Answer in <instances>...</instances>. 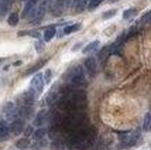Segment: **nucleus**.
<instances>
[{
	"label": "nucleus",
	"mask_w": 151,
	"mask_h": 150,
	"mask_svg": "<svg viewBox=\"0 0 151 150\" xmlns=\"http://www.w3.org/2000/svg\"><path fill=\"white\" fill-rule=\"evenodd\" d=\"M95 130L91 126H86L81 130L72 133L71 136H68V146L75 150H85L89 147L95 140Z\"/></svg>",
	"instance_id": "nucleus-1"
},
{
	"label": "nucleus",
	"mask_w": 151,
	"mask_h": 150,
	"mask_svg": "<svg viewBox=\"0 0 151 150\" xmlns=\"http://www.w3.org/2000/svg\"><path fill=\"white\" fill-rule=\"evenodd\" d=\"M68 78H69V82L75 86H81V85L85 84V75H83V68L81 65L72 68L69 74H68Z\"/></svg>",
	"instance_id": "nucleus-2"
},
{
	"label": "nucleus",
	"mask_w": 151,
	"mask_h": 150,
	"mask_svg": "<svg viewBox=\"0 0 151 150\" xmlns=\"http://www.w3.org/2000/svg\"><path fill=\"white\" fill-rule=\"evenodd\" d=\"M138 133L137 132H124L120 133V142L123 143V146H134L138 142Z\"/></svg>",
	"instance_id": "nucleus-3"
},
{
	"label": "nucleus",
	"mask_w": 151,
	"mask_h": 150,
	"mask_svg": "<svg viewBox=\"0 0 151 150\" xmlns=\"http://www.w3.org/2000/svg\"><path fill=\"white\" fill-rule=\"evenodd\" d=\"M71 0H57L54 4H51V12L54 16H61L69 7Z\"/></svg>",
	"instance_id": "nucleus-4"
},
{
	"label": "nucleus",
	"mask_w": 151,
	"mask_h": 150,
	"mask_svg": "<svg viewBox=\"0 0 151 150\" xmlns=\"http://www.w3.org/2000/svg\"><path fill=\"white\" fill-rule=\"evenodd\" d=\"M44 77L41 75V74H35L33 77V79H31V89H33L37 95L38 93H41L42 92V89H44Z\"/></svg>",
	"instance_id": "nucleus-5"
},
{
	"label": "nucleus",
	"mask_w": 151,
	"mask_h": 150,
	"mask_svg": "<svg viewBox=\"0 0 151 150\" xmlns=\"http://www.w3.org/2000/svg\"><path fill=\"white\" fill-rule=\"evenodd\" d=\"M4 115L9 120L14 122V120H17V116H19V109H16L13 104H7L4 106Z\"/></svg>",
	"instance_id": "nucleus-6"
},
{
	"label": "nucleus",
	"mask_w": 151,
	"mask_h": 150,
	"mask_svg": "<svg viewBox=\"0 0 151 150\" xmlns=\"http://www.w3.org/2000/svg\"><path fill=\"white\" fill-rule=\"evenodd\" d=\"M48 120H51V115H50V112L41 111L38 115L35 116L34 125H35V126H38V128H41V126H44V125H45Z\"/></svg>",
	"instance_id": "nucleus-7"
},
{
	"label": "nucleus",
	"mask_w": 151,
	"mask_h": 150,
	"mask_svg": "<svg viewBox=\"0 0 151 150\" xmlns=\"http://www.w3.org/2000/svg\"><path fill=\"white\" fill-rule=\"evenodd\" d=\"M23 130H24V123H23V120L17 119V120L12 122V125H10V133H13V135H20Z\"/></svg>",
	"instance_id": "nucleus-8"
},
{
	"label": "nucleus",
	"mask_w": 151,
	"mask_h": 150,
	"mask_svg": "<svg viewBox=\"0 0 151 150\" xmlns=\"http://www.w3.org/2000/svg\"><path fill=\"white\" fill-rule=\"evenodd\" d=\"M85 68L86 71L89 72L91 75H95L98 71V64H96V59L95 58H88L85 61Z\"/></svg>",
	"instance_id": "nucleus-9"
},
{
	"label": "nucleus",
	"mask_w": 151,
	"mask_h": 150,
	"mask_svg": "<svg viewBox=\"0 0 151 150\" xmlns=\"http://www.w3.org/2000/svg\"><path fill=\"white\" fill-rule=\"evenodd\" d=\"M86 4H89V0H73L72 1V6H73V10L76 13H81L85 10Z\"/></svg>",
	"instance_id": "nucleus-10"
},
{
	"label": "nucleus",
	"mask_w": 151,
	"mask_h": 150,
	"mask_svg": "<svg viewBox=\"0 0 151 150\" xmlns=\"http://www.w3.org/2000/svg\"><path fill=\"white\" fill-rule=\"evenodd\" d=\"M10 135V126L6 122H0V140H6Z\"/></svg>",
	"instance_id": "nucleus-11"
},
{
	"label": "nucleus",
	"mask_w": 151,
	"mask_h": 150,
	"mask_svg": "<svg viewBox=\"0 0 151 150\" xmlns=\"http://www.w3.org/2000/svg\"><path fill=\"white\" fill-rule=\"evenodd\" d=\"M143 129L145 132L151 130V113H145L144 120H143Z\"/></svg>",
	"instance_id": "nucleus-12"
},
{
	"label": "nucleus",
	"mask_w": 151,
	"mask_h": 150,
	"mask_svg": "<svg viewBox=\"0 0 151 150\" xmlns=\"http://www.w3.org/2000/svg\"><path fill=\"white\" fill-rule=\"evenodd\" d=\"M54 36H55V28L54 27H48L45 31H44V41H51V38H52Z\"/></svg>",
	"instance_id": "nucleus-13"
},
{
	"label": "nucleus",
	"mask_w": 151,
	"mask_h": 150,
	"mask_svg": "<svg viewBox=\"0 0 151 150\" xmlns=\"http://www.w3.org/2000/svg\"><path fill=\"white\" fill-rule=\"evenodd\" d=\"M99 47V41H92V43H89L88 46L83 48V52L85 54H89V52H93L96 48Z\"/></svg>",
	"instance_id": "nucleus-14"
},
{
	"label": "nucleus",
	"mask_w": 151,
	"mask_h": 150,
	"mask_svg": "<svg viewBox=\"0 0 151 150\" xmlns=\"http://www.w3.org/2000/svg\"><path fill=\"white\" fill-rule=\"evenodd\" d=\"M79 28H81V24H72V26H68V27H65L64 34H72V33H75V31H78Z\"/></svg>",
	"instance_id": "nucleus-15"
},
{
	"label": "nucleus",
	"mask_w": 151,
	"mask_h": 150,
	"mask_svg": "<svg viewBox=\"0 0 151 150\" xmlns=\"http://www.w3.org/2000/svg\"><path fill=\"white\" fill-rule=\"evenodd\" d=\"M137 14V10L136 9H129V10H126L124 13H123V19H133L134 16Z\"/></svg>",
	"instance_id": "nucleus-16"
},
{
	"label": "nucleus",
	"mask_w": 151,
	"mask_h": 150,
	"mask_svg": "<svg viewBox=\"0 0 151 150\" xmlns=\"http://www.w3.org/2000/svg\"><path fill=\"white\" fill-rule=\"evenodd\" d=\"M140 23L143 24V26H145V24H150L151 23V12H148V13H145L143 17H141V20H140Z\"/></svg>",
	"instance_id": "nucleus-17"
},
{
	"label": "nucleus",
	"mask_w": 151,
	"mask_h": 150,
	"mask_svg": "<svg viewBox=\"0 0 151 150\" xmlns=\"http://www.w3.org/2000/svg\"><path fill=\"white\" fill-rule=\"evenodd\" d=\"M17 23H19V16L16 13H12L10 17H9V24H10V26H16Z\"/></svg>",
	"instance_id": "nucleus-18"
},
{
	"label": "nucleus",
	"mask_w": 151,
	"mask_h": 150,
	"mask_svg": "<svg viewBox=\"0 0 151 150\" xmlns=\"http://www.w3.org/2000/svg\"><path fill=\"white\" fill-rule=\"evenodd\" d=\"M28 144H30L28 139H20L19 142L16 143V146H17V147H20V149H24V147H27Z\"/></svg>",
	"instance_id": "nucleus-19"
},
{
	"label": "nucleus",
	"mask_w": 151,
	"mask_h": 150,
	"mask_svg": "<svg viewBox=\"0 0 151 150\" xmlns=\"http://www.w3.org/2000/svg\"><path fill=\"white\" fill-rule=\"evenodd\" d=\"M102 1H103V0H89V4H88V6H89L91 10H93V9H96Z\"/></svg>",
	"instance_id": "nucleus-20"
},
{
	"label": "nucleus",
	"mask_w": 151,
	"mask_h": 150,
	"mask_svg": "<svg viewBox=\"0 0 151 150\" xmlns=\"http://www.w3.org/2000/svg\"><path fill=\"white\" fill-rule=\"evenodd\" d=\"M42 64H44V61H41V62H38V64H37L35 67H33V68H30V70H28V71L26 72V75H28V74H33V72H35L37 70H38V68H41V67H42Z\"/></svg>",
	"instance_id": "nucleus-21"
},
{
	"label": "nucleus",
	"mask_w": 151,
	"mask_h": 150,
	"mask_svg": "<svg viewBox=\"0 0 151 150\" xmlns=\"http://www.w3.org/2000/svg\"><path fill=\"white\" fill-rule=\"evenodd\" d=\"M7 10V1L6 0H0V14L6 13Z\"/></svg>",
	"instance_id": "nucleus-22"
},
{
	"label": "nucleus",
	"mask_w": 151,
	"mask_h": 150,
	"mask_svg": "<svg viewBox=\"0 0 151 150\" xmlns=\"http://www.w3.org/2000/svg\"><path fill=\"white\" fill-rule=\"evenodd\" d=\"M117 13V12H116V10H110V12H106V13H103V19H109V17H113V16H114V14Z\"/></svg>",
	"instance_id": "nucleus-23"
},
{
	"label": "nucleus",
	"mask_w": 151,
	"mask_h": 150,
	"mask_svg": "<svg viewBox=\"0 0 151 150\" xmlns=\"http://www.w3.org/2000/svg\"><path fill=\"white\" fill-rule=\"evenodd\" d=\"M50 79H51V71L48 70V71L45 72V77H44V82H45V84H48V82H50Z\"/></svg>",
	"instance_id": "nucleus-24"
},
{
	"label": "nucleus",
	"mask_w": 151,
	"mask_h": 150,
	"mask_svg": "<svg viewBox=\"0 0 151 150\" xmlns=\"http://www.w3.org/2000/svg\"><path fill=\"white\" fill-rule=\"evenodd\" d=\"M31 133V128H27L26 129V135H30Z\"/></svg>",
	"instance_id": "nucleus-25"
},
{
	"label": "nucleus",
	"mask_w": 151,
	"mask_h": 150,
	"mask_svg": "<svg viewBox=\"0 0 151 150\" xmlns=\"http://www.w3.org/2000/svg\"><path fill=\"white\" fill-rule=\"evenodd\" d=\"M1 61H3V59H1V58H0V62H1Z\"/></svg>",
	"instance_id": "nucleus-26"
}]
</instances>
